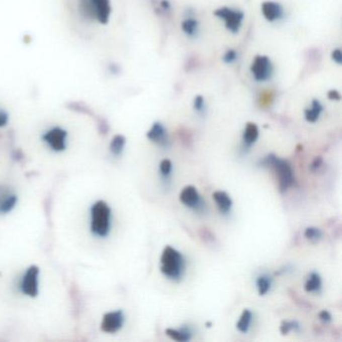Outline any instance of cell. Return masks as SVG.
I'll return each mask as SVG.
<instances>
[{"instance_id": "cell-1", "label": "cell", "mask_w": 342, "mask_h": 342, "mask_svg": "<svg viewBox=\"0 0 342 342\" xmlns=\"http://www.w3.org/2000/svg\"><path fill=\"white\" fill-rule=\"evenodd\" d=\"M77 5L83 18L103 25L110 21L112 14L111 0H77Z\"/></svg>"}, {"instance_id": "cell-2", "label": "cell", "mask_w": 342, "mask_h": 342, "mask_svg": "<svg viewBox=\"0 0 342 342\" xmlns=\"http://www.w3.org/2000/svg\"><path fill=\"white\" fill-rule=\"evenodd\" d=\"M112 210L104 201L96 202L91 208V230L98 237H107L111 230Z\"/></svg>"}, {"instance_id": "cell-3", "label": "cell", "mask_w": 342, "mask_h": 342, "mask_svg": "<svg viewBox=\"0 0 342 342\" xmlns=\"http://www.w3.org/2000/svg\"><path fill=\"white\" fill-rule=\"evenodd\" d=\"M259 166L271 168L275 171L278 177L279 188L282 193L294 184V176L290 164L287 161L278 158L274 154H270L262 159L259 162Z\"/></svg>"}, {"instance_id": "cell-4", "label": "cell", "mask_w": 342, "mask_h": 342, "mask_svg": "<svg viewBox=\"0 0 342 342\" xmlns=\"http://www.w3.org/2000/svg\"><path fill=\"white\" fill-rule=\"evenodd\" d=\"M185 269L183 255L171 246H166L161 257V271L170 279H180Z\"/></svg>"}, {"instance_id": "cell-5", "label": "cell", "mask_w": 342, "mask_h": 342, "mask_svg": "<svg viewBox=\"0 0 342 342\" xmlns=\"http://www.w3.org/2000/svg\"><path fill=\"white\" fill-rule=\"evenodd\" d=\"M214 14L224 20L226 28L232 33L236 34L240 31L244 21V13L241 10L231 7H221L217 9Z\"/></svg>"}, {"instance_id": "cell-6", "label": "cell", "mask_w": 342, "mask_h": 342, "mask_svg": "<svg viewBox=\"0 0 342 342\" xmlns=\"http://www.w3.org/2000/svg\"><path fill=\"white\" fill-rule=\"evenodd\" d=\"M251 73L258 82L270 80L274 73V66L271 59L266 55H257L251 64Z\"/></svg>"}, {"instance_id": "cell-7", "label": "cell", "mask_w": 342, "mask_h": 342, "mask_svg": "<svg viewBox=\"0 0 342 342\" xmlns=\"http://www.w3.org/2000/svg\"><path fill=\"white\" fill-rule=\"evenodd\" d=\"M66 137L65 130L60 127H53L42 136V139L54 152H62L66 148Z\"/></svg>"}, {"instance_id": "cell-8", "label": "cell", "mask_w": 342, "mask_h": 342, "mask_svg": "<svg viewBox=\"0 0 342 342\" xmlns=\"http://www.w3.org/2000/svg\"><path fill=\"white\" fill-rule=\"evenodd\" d=\"M38 276L39 269L36 266L29 267L24 273L21 282L20 289L23 294L29 297H35L38 294Z\"/></svg>"}, {"instance_id": "cell-9", "label": "cell", "mask_w": 342, "mask_h": 342, "mask_svg": "<svg viewBox=\"0 0 342 342\" xmlns=\"http://www.w3.org/2000/svg\"><path fill=\"white\" fill-rule=\"evenodd\" d=\"M124 321L125 316L122 310L112 311L104 315L101 328L104 332L116 333L123 327Z\"/></svg>"}, {"instance_id": "cell-10", "label": "cell", "mask_w": 342, "mask_h": 342, "mask_svg": "<svg viewBox=\"0 0 342 342\" xmlns=\"http://www.w3.org/2000/svg\"><path fill=\"white\" fill-rule=\"evenodd\" d=\"M262 14L269 22H276L284 17V8L279 2L265 1L261 6Z\"/></svg>"}, {"instance_id": "cell-11", "label": "cell", "mask_w": 342, "mask_h": 342, "mask_svg": "<svg viewBox=\"0 0 342 342\" xmlns=\"http://www.w3.org/2000/svg\"><path fill=\"white\" fill-rule=\"evenodd\" d=\"M179 198H180L181 203L184 204L186 207H189L192 209H198L199 207H202L201 197L197 189L194 186L185 187L181 191Z\"/></svg>"}, {"instance_id": "cell-12", "label": "cell", "mask_w": 342, "mask_h": 342, "mask_svg": "<svg viewBox=\"0 0 342 342\" xmlns=\"http://www.w3.org/2000/svg\"><path fill=\"white\" fill-rule=\"evenodd\" d=\"M147 138L153 143L159 144L162 147L169 146V136L167 134V130L159 122L155 123L152 126V128L147 133Z\"/></svg>"}, {"instance_id": "cell-13", "label": "cell", "mask_w": 342, "mask_h": 342, "mask_svg": "<svg viewBox=\"0 0 342 342\" xmlns=\"http://www.w3.org/2000/svg\"><path fill=\"white\" fill-rule=\"evenodd\" d=\"M17 196L11 193L9 190H4L0 188V214H7L11 212L16 203H17Z\"/></svg>"}, {"instance_id": "cell-14", "label": "cell", "mask_w": 342, "mask_h": 342, "mask_svg": "<svg viewBox=\"0 0 342 342\" xmlns=\"http://www.w3.org/2000/svg\"><path fill=\"white\" fill-rule=\"evenodd\" d=\"M181 27L184 33L190 38L197 37L200 32V22L191 14L183 20Z\"/></svg>"}, {"instance_id": "cell-15", "label": "cell", "mask_w": 342, "mask_h": 342, "mask_svg": "<svg viewBox=\"0 0 342 342\" xmlns=\"http://www.w3.org/2000/svg\"><path fill=\"white\" fill-rule=\"evenodd\" d=\"M323 112V106L318 100H313L310 108L305 110L304 117L308 123H315L319 120L321 114Z\"/></svg>"}, {"instance_id": "cell-16", "label": "cell", "mask_w": 342, "mask_h": 342, "mask_svg": "<svg viewBox=\"0 0 342 342\" xmlns=\"http://www.w3.org/2000/svg\"><path fill=\"white\" fill-rule=\"evenodd\" d=\"M259 137V129L256 124L248 123L243 132V143L250 147L258 140Z\"/></svg>"}, {"instance_id": "cell-17", "label": "cell", "mask_w": 342, "mask_h": 342, "mask_svg": "<svg viewBox=\"0 0 342 342\" xmlns=\"http://www.w3.org/2000/svg\"><path fill=\"white\" fill-rule=\"evenodd\" d=\"M213 199L222 213H228L231 210L232 200L227 193L223 191H217L213 194Z\"/></svg>"}, {"instance_id": "cell-18", "label": "cell", "mask_w": 342, "mask_h": 342, "mask_svg": "<svg viewBox=\"0 0 342 342\" xmlns=\"http://www.w3.org/2000/svg\"><path fill=\"white\" fill-rule=\"evenodd\" d=\"M166 334L175 341L186 342L189 341L191 339V331L186 328L183 327L182 329H173V328H168L166 329Z\"/></svg>"}, {"instance_id": "cell-19", "label": "cell", "mask_w": 342, "mask_h": 342, "mask_svg": "<svg viewBox=\"0 0 342 342\" xmlns=\"http://www.w3.org/2000/svg\"><path fill=\"white\" fill-rule=\"evenodd\" d=\"M322 282H321V278L319 276V274L313 272L310 274L309 278L307 279L304 289L306 292H318L321 288Z\"/></svg>"}, {"instance_id": "cell-20", "label": "cell", "mask_w": 342, "mask_h": 342, "mask_svg": "<svg viewBox=\"0 0 342 342\" xmlns=\"http://www.w3.org/2000/svg\"><path fill=\"white\" fill-rule=\"evenodd\" d=\"M252 321V312L249 309H244L239 321L237 322V329L242 333H247Z\"/></svg>"}, {"instance_id": "cell-21", "label": "cell", "mask_w": 342, "mask_h": 342, "mask_svg": "<svg viewBox=\"0 0 342 342\" xmlns=\"http://www.w3.org/2000/svg\"><path fill=\"white\" fill-rule=\"evenodd\" d=\"M126 145V138L122 135H117L113 138L111 145H110V150L113 155L115 156H120L125 148Z\"/></svg>"}, {"instance_id": "cell-22", "label": "cell", "mask_w": 342, "mask_h": 342, "mask_svg": "<svg viewBox=\"0 0 342 342\" xmlns=\"http://www.w3.org/2000/svg\"><path fill=\"white\" fill-rule=\"evenodd\" d=\"M271 287V279L268 275H261L257 278V288L261 296L265 295Z\"/></svg>"}, {"instance_id": "cell-23", "label": "cell", "mask_w": 342, "mask_h": 342, "mask_svg": "<svg viewBox=\"0 0 342 342\" xmlns=\"http://www.w3.org/2000/svg\"><path fill=\"white\" fill-rule=\"evenodd\" d=\"M291 330H295V331H299L300 330V325L297 321H282L281 325H280V332L283 335L288 334Z\"/></svg>"}, {"instance_id": "cell-24", "label": "cell", "mask_w": 342, "mask_h": 342, "mask_svg": "<svg viewBox=\"0 0 342 342\" xmlns=\"http://www.w3.org/2000/svg\"><path fill=\"white\" fill-rule=\"evenodd\" d=\"M304 236L306 239L316 242L322 238V232L316 227H308L304 232Z\"/></svg>"}, {"instance_id": "cell-25", "label": "cell", "mask_w": 342, "mask_h": 342, "mask_svg": "<svg viewBox=\"0 0 342 342\" xmlns=\"http://www.w3.org/2000/svg\"><path fill=\"white\" fill-rule=\"evenodd\" d=\"M238 59V52L234 49H228L223 55V60L227 64H232Z\"/></svg>"}, {"instance_id": "cell-26", "label": "cell", "mask_w": 342, "mask_h": 342, "mask_svg": "<svg viewBox=\"0 0 342 342\" xmlns=\"http://www.w3.org/2000/svg\"><path fill=\"white\" fill-rule=\"evenodd\" d=\"M172 170H173V164L169 159H164L160 163V172L164 177L170 176Z\"/></svg>"}, {"instance_id": "cell-27", "label": "cell", "mask_w": 342, "mask_h": 342, "mask_svg": "<svg viewBox=\"0 0 342 342\" xmlns=\"http://www.w3.org/2000/svg\"><path fill=\"white\" fill-rule=\"evenodd\" d=\"M194 109L198 113H204L206 109L205 99L202 96H197L194 100Z\"/></svg>"}, {"instance_id": "cell-28", "label": "cell", "mask_w": 342, "mask_h": 342, "mask_svg": "<svg viewBox=\"0 0 342 342\" xmlns=\"http://www.w3.org/2000/svg\"><path fill=\"white\" fill-rule=\"evenodd\" d=\"M200 236H201V239L205 240L207 243L208 242H213L215 240V237L213 236V234L208 229H203L200 232Z\"/></svg>"}, {"instance_id": "cell-29", "label": "cell", "mask_w": 342, "mask_h": 342, "mask_svg": "<svg viewBox=\"0 0 342 342\" xmlns=\"http://www.w3.org/2000/svg\"><path fill=\"white\" fill-rule=\"evenodd\" d=\"M8 121H9V116L7 112L0 109V128L5 127L8 124Z\"/></svg>"}, {"instance_id": "cell-30", "label": "cell", "mask_w": 342, "mask_h": 342, "mask_svg": "<svg viewBox=\"0 0 342 342\" xmlns=\"http://www.w3.org/2000/svg\"><path fill=\"white\" fill-rule=\"evenodd\" d=\"M331 57L332 59L334 60V62H336L337 64H341L342 63V52L340 50V48H336L332 51V54H331Z\"/></svg>"}, {"instance_id": "cell-31", "label": "cell", "mask_w": 342, "mask_h": 342, "mask_svg": "<svg viewBox=\"0 0 342 342\" xmlns=\"http://www.w3.org/2000/svg\"><path fill=\"white\" fill-rule=\"evenodd\" d=\"M322 162H323V160H322L321 157H316V158L313 160L312 164L310 165V170H311V171H316V170L322 165Z\"/></svg>"}, {"instance_id": "cell-32", "label": "cell", "mask_w": 342, "mask_h": 342, "mask_svg": "<svg viewBox=\"0 0 342 342\" xmlns=\"http://www.w3.org/2000/svg\"><path fill=\"white\" fill-rule=\"evenodd\" d=\"M319 318L323 321V322H330L331 321V314L327 311V310H323L319 313Z\"/></svg>"}, {"instance_id": "cell-33", "label": "cell", "mask_w": 342, "mask_h": 342, "mask_svg": "<svg viewBox=\"0 0 342 342\" xmlns=\"http://www.w3.org/2000/svg\"><path fill=\"white\" fill-rule=\"evenodd\" d=\"M328 98L330 100H334V101H339L341 99L340 97V94L337 92V91H330L328 93Z\"/></svg>"}, {"instance_id": "cell-34", "label": "cell", "mask_w": 342, "mask_h": 342, "mask_svg": "<svg viewBox=\"0 0 342 342\" xmlns=\"http://www.w3.org/2000/svg\"><path fill=\"white\" fill-rule=\"evenodd\" d=\"M161 7L163 8V10L169 11L171 9V4H170V2L168 0H163L161 2Z\"/></svg>"}]
</instances>
